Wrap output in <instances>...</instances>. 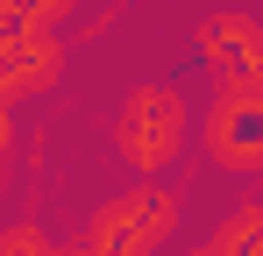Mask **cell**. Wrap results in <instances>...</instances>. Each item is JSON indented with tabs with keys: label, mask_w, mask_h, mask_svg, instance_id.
<instances>
[{
	"label": "cell",
	"mask_w": 263,
	"mask_h": 256,
	"mask_svg": "<svg viewBox=\"0 0 263 256\" xmlns=\"http://www.w3.org/2000/svg\"><path fill=\"white\" fill-rule=\"evenodd\" d=\"M107 128H114V150L135 178H164L192 142V100L171 79H142V85H128V100L114 107Z\"/></svg>",
	"instance_id": "6da1fadb"
},
{
	"label": "cell",
	"mask_w": 263,
	"mask_h": 256,
	"mask_svg": "<svg viewBox=\"0 0 263 256\" xmlns=\"http://www.w3.org/2000/svg\"><path fill=\"white\" fill-rule=\"evenodd\" d=\"M178 221H185V192H171V185H128V192H114L86 221V235H79L71 256H164L178 242Z\"/></svg>",
	"instance_id": "7a4b0ae2"
},
{
	"label": "cell",
	"mask_w": 263,
	"mask_h": 256,
	"mask_svg": "<svg viewBox=\"0 0 263 256\" xmlns=\"http://www.w3.org/2000/svg\"><path fill=\"white\" fill-rule=\"evenodd\" d=\"M192 43H199L214 85H263V29L242 14V7L199 14V22H192Z\"/></svg>",
	"instance_id": "277c9868"
},
{
	"label": "cell",
	"mask_w": 263,
	"mask_h": 256,
	"mask_svg": "<svg viewBox=\"0 0 263 256\" xmlns=\"http://www.w3.org/2000/svg\"><path fill=\"white\" fill-rule=\"evenodd\" d=\"M206 164L228 178L263 171V85H214L206 100Z\"/></svg>",
	"instance_id": "3957f363"
}]
</instances>
